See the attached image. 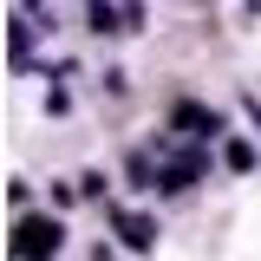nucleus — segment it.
Returning <instances> with one entry per match:
<instances>
[{
    "label": "nucleus",
    "mask_w": 261,
    "mask_h": 261,
    "mask_svg": "<svg viewBox=\"0 0 261 261\" xmlns=\"http://www.w3.org/2000/svg\"><path fill=\"white\" fill-rule=\"evenodd\" d=\"M20 255H53L59 248V222H20Z\"/></svg>",
    "instance_id": "f257e3e1"
},
{
    "label": "nucleus",
    "mask_w": 261,
    "mask_h": 261,
    "mask_svg": "<svg viewBox=\"0 0 261 261\" xmlns=\"http://www.w3.org/2000/svg\"><path fill=\"white\" fill-rule=\"evenodd\" d=\"M176 130H222V111H209V105H176Z\"/></svg>",
    "instance_id": "f03ea898"
},
{
    "label": "nucleus",
    "mask_w": 261,
    "mask_h": 261,
    "mask_svg": "<svg viewBox=\"0 0 261 261\" xmlns=\"http://www.w3.org/2000/svg\"><path fill=\"white\" fill-rule=\"evenodd\" d=\"M118 228H124V242H130V248H150V242H157V222H144V216H124Z\"/></svg>",
    "instance_id": "7ed1b4c3"
}]
</instances>
